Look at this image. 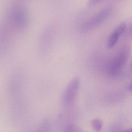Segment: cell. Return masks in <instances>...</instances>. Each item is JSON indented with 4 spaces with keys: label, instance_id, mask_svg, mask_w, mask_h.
<instances>
[{
    "label": "cell",
    "instance_id": "1",
    "mask_svg": "<svg viewBox=\"0 0 132 132\" xmlns=\"http://www.w3.org/2000/svg\"><path fill=\"white\" fill-rule=\"evenodd\" d=\"M130 54V47L125 45L121 48L109 65V73L115 76L120 73L126 64Z\"/></svg>",
    "mask_w": 132,
    "mask_h": 132
},
{
    "label": "cell",
    "instance_id": "2",
    "mask_svg": "<svg viewBox=\"0 0 132 132\" xmlns=\"http://www.w3.org/2000/svg\"><path fill=\"white\" fill-rule=\"evenodd\" d=\"M111 12L110 8H104L97 14L87 20L82 24L80 30L82 32H86L96 28L104 22L109 16Z\"/></svg>",
    "mask_w": 132,
    "mask_h": 132
},
{
    "label": "cell",
    "instance_id": "3",
    "mask_svg": "<svg viewBox=\"0 0 132 132\" xmlns=\"http://www.w3.org/2000/svg\"><path fill=\"white\" fill-rule=\"evenodd\" d=\"M80 82L77 78H75L69 84L66 90L65 94V101L70 103L73 101L76 97L79 89Z\"/></svg>",
    "mask_w": 132,
    "mask_h": 132
},
{
    "label": "cell",
    "instance_id": "4",
    "mask_svg": "<svg viewBox=\"0 0 132 132\" xmlns=\"http://www.w3.org/2000/svg\"><path fill=\"white\" fill-rule=\"evenodd\" d=\"M120 35L114 31L109 37L108 41V47L109 49L113 48L117 43Z\"/></svg>",
    "mask_w": 132,
    "mask_h": 132
},
{
    "label": "cell",
    "instance_id": "5",
    "mask_svg": "<svg viewBox=\"0 0 132 132\" xmlns=\"http://www.w3.org/2000/svg\"><path fill=\"white\" fill-rule=\"evenodd\" d=\"M126 26L127 24L124 22L119 24L114 31L121 36L125 32L126 29Z\"/></svg>",
    "mask_w": 132,
    "mask_h": 132
},
{
    "label": "cell",
    "instance_id": "6",
    "mask_svg": "<svg viewBox=\"0 0 132 132\" xmlns=\"http://www.w3.org/2000/svg\"><path fill=\"white\" fill-rule=\"evenodd\" d=\"M92 126L96 131L101 130L102 127V122L99 119H96L93 120L92 122Z\"/></svg>",
    "mask_w": 132,
    "mask_h": 132
},
{
    "label": "cell",
    "instance_id": "7",
    "mask_svg": "<svg viewBox=\"0 0 132 132\" xmlns=\"http://www.w3.org/2000/svg\"><path fill=\"white\" fill-rule=\"evenodd\" d=\"M102 0H89L88 2V5L89 6H94L95 5Z\"/></svg>",
    "mask_w": 132,
    "mask_h": 132
},
{
    "label": "cell",
    "instance_id": "8",
    "mask_svg": "<svg viewBox=\"0 0 132 132\" xmlns=\"http://www.w3.org/2000/svg\"><path fill=\"white\" fill-rule=\"evenodd\" d=\"M129 89L130 91H132V82L131 83V84L129 85Z\"/></svg>",
    "mask_w": 132,
    "mask_h": 132
},
{
    "label": "cell",
    "instance_id": "9",
    "mask_svg": "<svg viewBox=\"0 0 132 132\" xmlns=\"http://www.w3.org/2000/svg\"><path fill=\"white\" fill-rule=\"evenodd\" d=\"M125 131L126 132H132V128H130L128 129L127 130Z\"/></svg>",
    "mask_w": 132,
    "mask_h": 132
},
{
    "label": "cell",
    "instance_id": "10",
    "mask_svg": "<svg viewBox=\"0 0 132 132\" xmlns=\"http://www.w3.org/2000/svg\"><path fill=\"white\" fill-rule=\"evenodd\" d=\"M131 67H132V63H131Z\"/></svg>",
    "mask_w": 132,
    "mask_h": 132
}]
</instances>
